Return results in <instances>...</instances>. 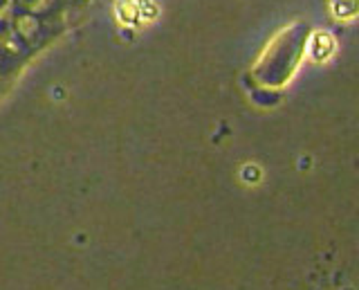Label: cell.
<instances>
[{
  "label": "cell",
  "mask_w": 359,
  "mask_h": 290,
  "mask_svg": "<svg viewBox=\"0 0 359 290\" xmlns=\"http://www.w3.org/2000/svg\"><path fill=\"white\" fill-rule=\"evenodd\" d=\"M54 3H56V0H16V9L43 16L45 12H50V9L54 7Z\"/></svg>",
  "instance_id": "2"
},
{
  "label": "cell",
  "mask_w": 359,
  "mask_h": 290,
  "mask_svg": "<svg viewBox=\"0 0 359 290\" xmlns=\"http://www.w3.org/2000/svg\"><path fill=\"white\" fill-rule=\"evenodd\" d=\"M11 27H14L16 37L22 43H32L43 32L41 16L29 14V12H20V9H16L14 16H11Z\"/></svg>",
  "instance_id": "1"
},
{
  "label": "cell",
  "mask_w": 359,
  "mask_h": 290,
  "mask_svg": "<svg viewBox=\"0 0 359 290\" xmlns=\"http://www.w3.org/2000/svg\"><path fill=\"white\" fill-rule=\"evenodd\" d=\"M16 12V0H0V25L11 20Z\"/></svg>",
  "instance_id": "3"
}]
</instances>
